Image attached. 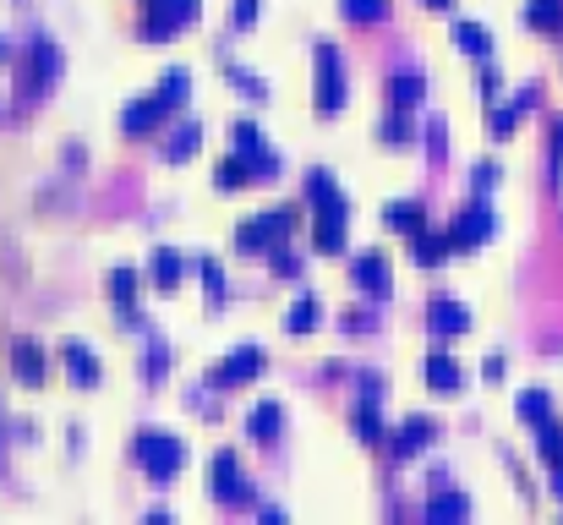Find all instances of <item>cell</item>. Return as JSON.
<instances>
[{"label": "cell", "mask_w": 563, "mask_h": 525, "mask_svg": "<svg viewBox=\"0 0 563 525\" xmlns=\"http://www.w3.org/2000/svg\"><path fill=\"white\" fill-rule=\"evenodd\" d=\"M55 77H61V44H55L50 33H33L28 55H22V66H17V93L22 99H39Z\"/></svg>", "instance_id": "cell-1"}, {"label": "cell", "mask_w": 563, "mask_h": 525, "mask_svg": "<svg viewBox=\"0 0 563 525\" xmlns=\"http://www.w3.org/2000/svg\"><path fill=\"white\" fill-rule=\"evenodd\" d=\"M296 225H301V208L279 203V208H268V214H257V219H241L236 225V247L241 252H268V247H279Z\"/></svg>", "instance_id": "cell-2"}, {"label": "cell", "mask_w": 563, "mask_h": 525, "mask_svg": "<svg viewBox=\"0 0 563 525\" xmlns=\"http://www.w3.org/2000/svg\"><path fill=\"white\" fill-rule=\"evenodd\" d=\"M137 460H143V471L154 476V482H170L186 465V449H181V438L164 433V427H143V433H137Z\"/></svg>", "instance_id": "cell-3"}, {"label": "cell", "mask_w": 563, "mask_h": 525, "mask_svg": "<svg viewBox=\"0 0 563 525\" xmlns=\"http://www.w3.org/2000/svg\"><path fill=\"white\" fill-rule=\"evenodd\" d=\"M279 175V159L268 154V148H257V154H230V159H219V170H214V181L225 186V192H236V186H246V181H274Z\"/></svg>", "instance_id": "cell-4"}, {"label": "cell", "mask_w": 563, "mask_h": 525, "mask_svg": "<svg viewBox=\"0 0 563 525\" xmlns=\"http://www.w3.org/2000/svg\"><path fill=\"white\" fill-rule=\"evenodd\" d=\"M312 61H318V110L334 115L339 104H345V61H339V50L328 39H318Z\"/></svg>", "instance_id": "cell-5"}, {"label": "cell", "mask_w": 563, "mask_h": 525, "mask_svg": "<svg viewBox=\"0 0 563 525\" xmlns=\"http://www.w3.org/2000/svg\"><path fill=\"white\" fill-rule=\"evenodd\" d=\"M345 219H350V203L345 192H328L318 197V225H312V241H318V252H345Z\"/></svg>", "instance_id": "cell-6"}, {"label": "cell", "mask_w": 563, "mask_h": 525, "mask_svg": "<svg viewBox=\"0 0 563 525\" xmlns=\"http://www.w3.org/2000/svg\"><path fill=\"white\" fill-rule=\"evenodd\" d=\"M492 230H498V214L476 197V203H465L460 214H454V225L443 230V236H449V247H482Z\"/></svg>", "instance_id": "cell-7"}, {"label": "cell", "mask_w": 563, "mask_h": 525, "mask_svg": "<svg viewBox=\"0 0 563 525\" xmlns=\"http://www.w3.org/2000/svg\"><path fill=\"white\" fill-rule=\"evenodd\" d=\"M197 17V0H148V17H143V33L148 39H170L175 28Z\"/></svg>", "instance_id": "cell-8"}, {"label": "cell", "mask_w": 563, "mask_h": 525, "mask_svg": "<svg viewBox=\"0 0 563 525\" xmlns=\"http://www.w3.org/2000/svg\"><path fill=\"white\" fill-rule=\"evenodd\" d=\"M257 372H263V350H257V345H236L214 372H208V383H214V389H230V383H246V378H257Z\"/></svg>", "instance_id": "cell-9"}, {"label": "cell", "mask_w": 563, "mask_h": 525, "mask_svg": "<svg viewBox=\"0 0 563 525\" xmlns=\"http://www.w3.org/2000/svg\"><path fill=\"white\" fill-rule=\"evenodd\" d=\"M350 279H356L367 296H389V258L383 252H356V263H350Z\"/></svg>", "instance_id": "cell-10"}, {"label": "cell", "mask_w": 563, "mask_h": 525, "mask_svg": "<svg viewBox=\"0 0 563 525\" xmlns=\"http://www.w3.org/2000/svg\"><path fill=\"white\" fill-rule=\"evenodd\" d=\"M350 422H356L361 443H383L389 438L383 433V394H378V383H367V394H361V405L350 411Z\"/></svg>", "instance_id": "cell-11"}, {"label": "cell", "mask_w": 563, "mask_h": 525, "mask_svg": "<svg viewBox=\"0 0 563 525\" xmlns=\"http://www.w3.org/2000/svg\"><path fill=\"white\" fill-rule=\"evenodd\" d=\"M214 493L225 498V504H241V498H252V487L241 482L236 449H219V454H214Z\"/></svg>", "instance_id": "cell-12"}, {"label": "cell", "mask_w": 563, "mask_h": 525, "mask_svg": "<svg viewBox=\"0 0 563 525\" xmlns=\"http://www.w3.org/2000/svg\"><path fill=\"white\" fill-rule=\"evenodd\" d=\"M536 454L547 460V471H553V487H558V498H563V427H558V416L536 422Z\"/></svg>", "instance_id": "cell-13"}, {"label": "cell", "mask_w": 563, "mask_h": 525, "mask_svg": "<svg viewBox=\"0 0 563 525\" xmlns=\"http://www.w3.org/2000/svg\"><path fill=\"white\" fill-rule=\"evenodd\" d=\"M421 372H427V383H432V389H443V394H454V389L465 383L460 361H454L449 350H427V361H421Z\"/></svg>", "instance_id": "cell-14"}, {"label": "cell", "mask_w": 563, "mask_h": 525, "mask_svg": "<svg viewBox=\"0 0 563 525\" xmlns=\"http://www.w3.org/2000/svg\"><path fill=\"white\" fill-rule=\"evenodd\" d=\"M61 361H66V372H72V383H82V389H93V383H99V356H93L82 340H66L61 345Z\"/></svg>", "instance_id": "cell-15"}, {"label": "cell", "mask_w": 563, "mask_h": 525, "mask_svg": "<svg viewBox=\"0 0 563 525\" xmlns=\"http://www.w3.org/2000/svg\"><path fill=\"white\" fill-rule=\"evenodd\" d=\"M164 115H170V110H164V104L154 99V93H148V99H137V104H126V110H121V132L143 137V132H154V126L164 121Z\"/></svg>", "instance_id": "cell-16"}, {"label": "cell", "mask_w": 563, "mask_h": 525, "mask_svg": "<svg viewBox=\"0 0 563 525\" xmlns=\"http://www.w3.org/2000/svg\"><path fill=\"white\" fill-rule=\"evenodd\" d=\"M11 372H17L22 383H44V372H50V361H44V345L17 340V345H11Z\"/></svg>", "instance_id": "cell-17"}, {"label": "cell", "mask_w": 563, "mask_h": 525, "mask_svg": "<svg viewBox=\"0 0 563 525\" xmlns=\"http://www.w3.org/2000/svg\"><path fill=\"white\" fill-rule=\"evenodd\" d=\"M427 329L432 334H465V329H471V312H465L460 301L443 296V301H432V307H427Z\"/></svg>", "instance_id": "cell-18"}, {"label": "cell", "mask_w": 563, "mask_h": 525, "mask_svg": "<svg viewBox=\"0 0 563 525\" xmlns=\"http://www.w3.org/2000/svg\"><path fill=\"white\" fill-rule=\"evenodd\" d=\"M110 296H115V307H121V318L137 323V268H126V263L110 268Z\"/></svg>", "instance_id": "cell-19"}, {"label": "cell", "mask_w": 563, "mask_h": 525, "mask_svg": "<svg viewBox=\"0 0 563 525\" xmlns=\"http://www.w3.org/2000/svg\"><path fill=\"white\" fill-rule=\"evenodd\" d=\"M410 252H416V263H443L454 247H449V236H443V230L421 225V230H410Z\"/></svg>", "instance_id": "cell-20"}, {"label": "cell", "mask_w": 563, "mask_h": 525, "mask_svg": "<svg viewBox=\"0 0 563 525\" xmlns=\"http://www.w3.org/2000/svg\"><path fill=\"white\" fill-rule=\"evenodd\" d=\"M421 93H427V83H421L416 72H400V77H389V110H416L421 104Z\"/></svg>", "instance_id": "cell-21"}, {"label": "cell", "mask_w": 563, "mask_h": 525, "mask_svg": "<svg viewBox=\"0 0 563 525\" xmlns=\"http://www.w3.org/2000/svg\"><path fill=\"white\" fill-rule=\"evenodd\" d=\"M427 438H432V416H410L400 433H394V454H400V460H410L416 449H427Z\"/></svg>", "instance_id": "cell-22"}, {"label": "cell", "mask_w": 563, "mask_h": 525, "mask_svg": "<svg viewBox=\"0 0 563 525\" xmlns=\"http://www.w3.org/2000/svg\"><path fill=\"white\" fill-rule=\"evenodd\" d=\"M279 422H285V411H279V400H263L252 416H246V438H257V443H268L279 433Z\"/></svg>", "instance_id": "cell-23"}, {"label": "cell", "mask_w": 563, "mask_h": 525, "mask_svg": "<svg viewBox=\"0 0 563 525\" xmlns=\"http://www.w3.org/2000/svg\"><path fill=\"white\" fill-rule=\"evenodd\" d=\"M148 279H154L159 290H175V285H181V252L159 247L154 258H148Z\"/></svg>", "instance_id": "cell-24"}, {"label": "cell", "mask_w": 563, "mask_h": 525, "mask_svg": "<svg viewBox=\"0 0 563 525\" xmlns=\"http://www.w3.org/2000/svg\"><path fill=\"white\" fill-rule=\"evenodd\" d=\"M383 219H389L394 230H405V236H410V230H421V225H427V214H421V203H416V197H400V203H389V208H383Z\"/></svg>", "instance_id": "cell-25"}, {"label": "cell", "mask_w": 563, "mask_h": 525, "mask_svg": "<svg viewBox=\"0 0 563 525\" xmlns=\"http://www.w3.org/2000/svg\"><path fill=\"white\" fill-rule=\"evenodd\" d=\"M514 411H520V422L536 427V422H547V416H553V394H547V389H525Z\"/></svg>", "instance_id": "cell-26"}, {"label": "cell", "mask_w": 563, "mask_h": 525, "mask_svg": "<svg viewBox=\"0 0 563 525\" xmlns=\"http://www.w3.org/2000/svg\"><path fill=\"white\" fill-rule=\"evenodd\" d=\"M454 44H460V50L465 55H487L492 50V39H487V28H482V22H454Z\"/></svg>", "instance_id": "cell-27"}, {"label": "cell", "mask_w": 563, "mask_h": 525, "mask_svg": "<svg viewBox=\"0 0 563 525\" xmlns=\"http://www.w3.org/2000/svg\"><path fill=\"white\" fill-rule=\"evenodd\" d=\"M197 143H203V126H197V121L175 126V137H170V143H164V159H175V165H181V159H186V154H192V148H197Z\"/></svg>", "instance_id": "cell-28"}, {"label": "cell", "mask_w": 563, "mask_h": 525, "mask_svg": "<svg viewBox=\"0 0 563 525\" xmlns=\"http://www.w3.org/2000/svg\"><path fill=\"white\" fill-rule=\"evenodd\" d=\"M285 329H290V334H307V329H318V296H301L296 307L285 312Z\"/></svg>", "instance_id": "cell-29"}, {"label": "cell", "mask_w": 563, "mask_h": 525, "mask_svg": "<svg viewBox=\"0 0 563 525\" xmlns=\"http://www.w3.org/2000/svg\"><path fill=\"white\" fill-rule=\"evenodd\" d=\"M531 99H536V93H531V88H525V93H520V99H514V104H509V110H492V137H509V132H514V126H520V115H525V104H531Z\"/></svg>", "instance_id": "cell-30"}, {"label": "cell", "mask_w": 563, "mask_h": 525, "mask_svg": "<svg viewBox=\"0 0 563 525\" xmlns=\"http://www.w3.org/2000/svg\"><path fill=\"white\" fill-rule=\"evenodd\" d=\"M454 515H471V498H460V493L427 498V520H454Z\"/></svg>", "instance_id": "cell-31"}, {"label": "cell", "mask_w": 563, "mask_h": 525, "mask_svg": "<svg viewBox=\"0 0 563 525\" xmlns=\"http://www.w3.org/2000/svg\"><path fill=\"white\" fill-rule=\"evenodd\" d=\"M525 22H531V28H563V0H531V6H525Z\"/></svg>", "instance_id": "cell-32"}, {"label": "cell", "mask_w": 563, "mask_h": 525, "mask_svg": "<svg viewBox=\"0 0 563 525\" xmlns=\"http://www.w3.org/2000/svg\"><path fill=\"white\" fill-rule=\"evenodd\" d=\"M339 11L350 22H383L389 17V0H339Z\"/></svg>", "instance_id": "cell-33"}, {"label": "cell", "mask_w": 563, "mask_h": 525, "mask_svg": "<svg viewBox=\"0 0 563 525\" xmlns=\"http://www.w3.org/2000/svg\"><path fill=\"white\" fill-rule=\"evenodd\" d=\"M236 148H241V154H257V148H263V126H257V121H236Z\"/></svg>", "instance_id": "cell-34"}, {"label": "cell", "mask_w": 563, "mask_h": 525, "mask_svg": "<svg viewBox=\"0 0 563 525\" xmlns=\"http://www.w3.org/2000/svg\"><path fill=\"white\" fill-rule=\"evenodd\" d=\"M383 143H410V121H405V110H389V121H383Z\"/></svg>", "instance_id": "cell-35"}, {"label": "cell", "mask_w": 563, "mask_h": 525, "mask_svg": "<svg viewBox=\"0 0 563 525\" xmlns=\"http://www.w3.org/2000/svg\"><path fill=\"white\" fill-rule=\"evenodd\" d=\"M225 72H230V83H236L241 93H252V99H263V77H257V72H241V66H225Z\"/></svg>", "instance_id": "cell-36"}, {"label": "cell", "mask_w": 563, "mask_h": 525, "mask_svg": "<svg viewBox=\"0 0 563 525\" xmlns=\"http://www.w3.org/2000/svg\"><path fill=\"white\" fill-rule=\"evenodd\" d=\"M328 192H334V175H328V170H307V197H312V203L328 197Z\"/></svg>", "instance_id": "cell-37"}, {"label": "cell", "mask_w": 563, "mask_h": 525, "mask_svg": "<svg viewBox=\"0 0 563 525\" xmlns=\"http://www.w3.org/2000/svg\"><path fill=\"white\" fill-rule=\"evenodd\" d=\"M197 274H203V285L214 290V296H225V274H219V263H214V258H203V263H197Z\"/></svg>", "instance_id": "cell-38"}, {"label": "cell", "mask_w": 563, "mask_h": 525, "mask_svg": "<svg viewBox=\"0 0 563 525\" xmlns=\"http://www.w3.org/2000/svg\"><path fill=\"white\" fill-rule=\"evenodd\" d=\"M164 367H170V350H164V345H154V350H148V361H143V372H148V378H159Z\"/></svg>", "instance_id": "cell-39"}, {"label": "cell", "mask_w": 563, "mask_h": 525, "mask_svg": "<svg viewBox=\"0 0 563 525\" xmlns=\"http://www.w3.org/2000/svg\"><path fill=\"white\" fill-rule=\"evenodd\" d=\"M268 252H274V274H301L296 252H285V247H268Z\"/></svg>", "instance_id": "cell-40"}, {"label": "cell", "mask_w": 563, "mask_h": 525, "mask_svg": "<svg viewBox=\"0 0 563 525\" xmlns=\"http://www.w3.org/2000/svg\"><path fill=\"white\" fill-rule=\"evenodd\" d=\"M471 181H476V192H492V186H498V165H487V159H482Z\"/></svg>", "instance_id": "cell-41"}, {"label": "cell", "mask_w": 563, "mask_h": 525, "mask_svg": "<svg viewBox=\"0 0 563 525\" xmlns=\"http://www.w3.org/2000/svg\"><path fill=\"white\" fill-rule=\"evenodd\" d=\"M427 148H432V159H443V148H449V143H443V121L427 126Z\"/></svg>", "instance_id": "cell-42"}, {"label": "cell", "mask_w": 563, "mask_h": 525, "mask_svg": "<svg viewBox=\"0 0 563 525\" xmlns=\"http://www.w3.org/2000/svg\"><path fill=\"white\" fill-rule=\"evenodd\" d=\"M257 22V0H236V28H252Z\"/></svg>", "instance_id": "cell-43"}, {"label": "cell", "mask_w": 563, "mask_h": 525, "mask_svg": "<svg viewBox=\"0 0 563 525\" xmlns=\"http://www.w3.org/2000/svg\"><path fill=\"white\" fill-rule=\"evenodd\" d=\"M482 378H503V356H487L482 361Z\"/></svg>", "instance_id": "cell-44"}, {"label": "cell", "mask_w": 563, "mask_h": 525, "mask_svg": "<svg viewBox=\"0 0 563 525\" xmlns=\"http://www.w3.org/2000/svg\"><path fill=\"white\" fill-rule=\"evenodd\" d=\"M482 93H487V99H498V72H492V66L482 72Z\"/></svg>", "instance_id": "cell-45"}, {"label": "cell", "mask_w": 563, "mask_h": 525, "mask_svg": "<svg viewBox=\"0 0 563 525\" xmlns=\"http://www.w3.org/2000/svg\"><path fill=\"white\" fill-rule=\"evenodd\" d=\"M553 154H558V159H563V121H558V126H553Z\"/></svg>", "instance_id": "cell-46"}, {"label": "cell", "mask_w": 563, "mask_h": 525, "mask_svg": "<svg viewBox=\"0 0 563 525\" xmlns=\"http://www.w3.org/2000/svg\"><path fill=\"white\" fill-rule=\"evenodd\" d=\"M427 6H438V11H443V6H454V0H427Z\"/></svg>", "instance_id": "cell-47"}, {"label": "cell", "mask_w": 563, "mask_h": 525, "mask_svg": "<svg viewBox=\"0 0 563 525\" xmlns=\"http://www.w3.org/2000/svg\"><path fill=\"white\" fill-rule=\"evenodd\" d=\"M0 61H6V39H0Z\"/></svg>", "instance_id": "cell-48"}]
</instances>
